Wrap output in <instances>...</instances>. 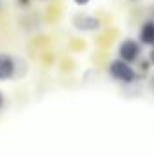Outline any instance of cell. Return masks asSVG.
<instances>
[{
  "label": "cell",
  "mask_w": 154,
  "mask_h": 156,
  "mask_svg": "<svg viewBox=\"0 0 154 156\" xmlns=\"http://www.w3.org/2000/svg\"><path fill=\"white\" fill-rule=\"evenodd\" d=\"M131 2H138V0H131Z\"/></svg>",
  "instance_id": "30bf717a"
},
{
  "label": "cell",
  "mask_w": 154,
  "mask_h": 156,
  "mask_svg": "<svg viewBox=\"0 0 154 156\" xmlns=\"http://www.w3.org/2000/svg\"><path fill=\"white\" fill-rule=\"evenodd\" d=\"M78 5H85V4H89V0H75Z\"/></svg>",
  "instance_id": "9c48e42d"
},
{
  "label": "cell",
  "mask_w": 154,
  "mask_h": 156,
  "mask_svg": "<svg viewBox=\"0 0 154 156\" xmlns=\"http://www.w3.org/2000/svg\"><path fill=\"white\" fill-rule=\"evenodd\" d=\"M140 42L143 45H154V20H147L140 27Z\"/></svg>",
  "instance_id": "5b68a950"
},
{
  "label": "cell",
  "mask_w": 154,
  "mask_h": 156,
  "mask_svg": "<svg viewBox=\"0 0 154 156\" xmlns=\"http://www.w3.org/2000/svg\"><path fill=\"white\" fill-rule=\"evenodd\" d=\"M140 55H142V47H140V44L136 40H132V38H125L120 44V47H118V56L121 60L129 62V64L136 62L140 58Z\"/></svg>",
  "instance_id": "7a4b0ae2"
},
{
  "label": "cell",
  "mask_w": 154,
  "mask_h": 156,
  "mask_svg": "<svg viewBox=\"0 0 154 156\" xmlns=\"http://www.w3.org/2000/svg\"><path fill=\"white\" fill-rule=\"evenodd\" d=\"M4 105H5V98H4V94H2V91H0V111L4 109Z\"/></svg>",
  "instance_id": "ba28073f"
},
{
  "label": "cell",
  "mask_w": 154,
  "mask_h": 156,
  "mask_svg": "<svg viewBox=\"0 0 154 156\" xmlns=\"http://www.w3.org/2000/svg\"><path fill=\"white\" fill-rule=\"evenodd\" d=\"M18 7H29L31 5V0H16Z\"/></svg>",
  "instance_id": "8992f818"
},
{
  "label": "cell",
  "mask_w": 154,
  "mask_h": 156,
  "mask_svg": "<svg viewBox=\"0 0 154 156\" xmlns=\"http://www.w3.org/2000/svg\"><path fill=\"white\" fill-rule=\"evenodd\" d=\"M73 24L80 31H96L100 27V20L96 16H89V15H78V16H75Z\"/></svg>",
  "instance_id": "277c9868"
},
{
  "label": "cell",
  "mask_w": 154,
  "mask_h": 156,
  "mask_svg": "<svg viewBox=\"0 0 154 156\" xmlns=\"http://www.w3.org/2000/svg\"><path fill=\"white\" fill-rule=\"evenodd\" d=\"M16 75V60L7 53H0V82L11 80Z\"/></svg>",
  "instance_id": "3957f363"
},
{
  "label": "cell",
  "mask_w": 154,
  "mask_h": 156,
  "mask_svg": "<svg viewBox=\"0 0 154 156\" xmlns=\"http://www.w3.org/2000/svg\"><path fill=\"white\" fill-rule=\"evenodd\" d=\"M149 62L151 66H154V45H151V51H149Z\"/></svg>",
  "instance_id": "52a82bcc"
},
{
  "label": "cell",
  "mask_w": 154,
  "mask_h": 156,
  "mask_svg": "<svg viewBox=\"0 0 154 156\" xmlns=\"http://www.w3.org/2000/svg\"><path fill=\"white\" fill-rule=\"evenodd\" d=\"M109 75L120 83H134L138 80V73L132 69V66L121 58L113 60L109 64Z\"/></svg>",
  "instance_id": "6da1fadb"
}]
</instances>
